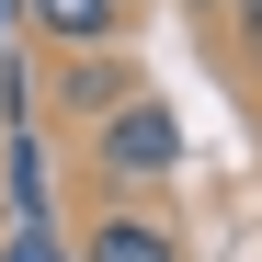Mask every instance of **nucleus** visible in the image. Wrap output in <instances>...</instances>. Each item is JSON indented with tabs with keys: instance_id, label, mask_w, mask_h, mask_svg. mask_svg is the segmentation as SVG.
I'll list each match as a JSON object with an SVG mask.
<instances>
[{
	"instance_id": "f257e3e1",
	"label": "nucleus",
	"mask_w": 262,
	"mask_h": 262,
	"mask_svg": "<svg viewBox=\"0 0 262 262\" xmlns=\"http://www.w3.org/2000/svg\"><path fill=\"white\" fill-rule=\"evenodd\" d=\"M92 171L103 183H160V171H183V125H171V103H114L92 125Z\"/></svg>"
},
{
	"instance_id": "f03ea898",
	"label": "nucleus",
	"mask_w": 262,
	"mask_h": 262,
	"mask_svg": "<svg viewBox=\"0 0 262 262\" xmlns=\"http://www.w3.org/2000/svg\"><path fill=\"white\" fill-rule=\"evenodd\" d=\"M80 262H183V228L148 216V205H103L80 228Z\"/></svg>"
},
{
	"instance_id": "7ed1b4c3",
	"label": "nucleus",
	"mask_w": 262,
	"mask_h": 262,
	"mask_svg": "<svg viewBox=\"0 0 262 262\" xmlns=\"http://www.w3.org/2000/svg\"><path fill=\"white\" fill-rule=\"evenodd\" d=\"M23 12H34V34H46L57 57H80V46H125V34H137L125 0H23Z\"/></svg>"
},
{
	"instance_id": "20e7f679",
	"label": "nucleus",
	"mask_w": 262,
	"mask_h": 262,
	"mask_svg": "<svg viewBox=\"0 0 262 262\" xmlns=\"http://www.w3.org/2000/svg\"><path fill=\"white\" fill-rule=\"evenodd\" d=\"M57 103H69V114H92V125H103L114 103H137V69H125L114 46H80V57L57 69Z\"/></svg>"
},
{
	"instance_id": "39448f33",
	"label": "nucleus",
	"mask_w": 262,
	"mask_h": 262,
	"mask_svg": "<svg viewBox=\"0 0 262 262\" xmlns=\"http://www.w3.org/2000/svg\"><path fill=\"white\" fill-rule=\"evenodd\" d=\"M0 262H80L57 228H12V239H0Z\"/></svg>"
},
{
	"instance_id": "423d86ee",
	"label": "nucleus",
	"mask_w": 262,
	"mask_h": 262,
	"mask_svg": "<svg viewBox=\"0 0 262 262\" xmlns=\"http://www.w3.org/2000/svg\"><path fill=\"white\" fill-rule=\"evenodd\" d=\"M239 57L262 69V0H251V12H239Z\"/></svg>"
},
{
	"instance_id": "0eeeda50",
	"label": "nucleus",
	"mask_w": 262,
	"mask_h": 262,
	"mask_svg": "<svg viewBox=\"0 0 262 262\" xmlns=\"http://www.w3.org/2000/svg\"><path fill=\"white\" fill-rule=\"evenodd\" d=\"M125 12H137V0H125Z\"/></svg>"
}]
</instances>
